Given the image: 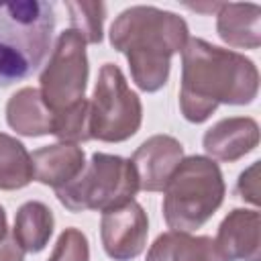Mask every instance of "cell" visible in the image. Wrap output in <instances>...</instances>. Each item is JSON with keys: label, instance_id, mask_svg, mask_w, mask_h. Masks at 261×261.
Segmentation results:
<instances>
[{"label": "cell", "instance_id": "cell-1", "mask_svg": "<svg viewBox=\"0 0 261 261\" xmlns=\"http://www.w3.org/2000/svg\"><path fill=\"white\" fill-rule=\"evenodd\" d=\"M259 94V69L239 51L190 39L181 49L179 110L188 122H206L220 104L245 106Z\"/></svg>", "mask_w": 261, "mask_h": 261}, {"label": "cell", "instance_id": "cell-2", "mask_svg": "<svg viewBox=\"0 0 261 261\" xmlns=\"http://www.w3.org/2000/svg\"><path fill=\"white\" fill-rule=\"evenodd\" d=\"M110 45L122 53L139 90L153 94L169 80L171 57L190 41L188 22L157 6L124 8L110 27Z\"/></svg>", "mask_w": 261, "mask_h": 261}, {"label": "cell", "instance_id": "cell-3", "mask_svg": "<svg viewBox=\"0 0 261 261\" xmlns=\"http://www.w3.org/2000/svg\"><path fill=\"white\" fill-rule=\"evenodd\" d=\"M53 29L55 6L51 2H0V88L27 80L43 65Z\"/></svg>", "mask_w": 261, "mask_h": 261}, {"label": "cell", "instance_id": "cell-4", "mask_svg": "<svg viewBox=\"0 0 261 261\" xmlns=\"http://www.w3.org/2000/svg\"><path fill=\"white\" fill-rule=\"evenodd\" d=\"M224 177L218 163L206 155L179 161L163 188V218L171 230L192 232L204 226L224 202Z\"/></svg>", "mask_w": 261, "mask_h": 261}, {"label": "cell", "instance_id": "cell-5", "mask_svg": "<svg viewBox=\"0 0 261 261\" xmlns=\"http://www.w3.org/2000/svg\"><path fill=\"white\" fill-rule=\"evenodd\" d=\"M137 192L139 179L130 159L94 153L82 173L71 184L55 190V196L69 212H106L135 200Z\"/></svg>", "mask_w": 261, "mask_h": 261}, {"label": "cell", "instance_id": "cell-6", "mask_svg": "<svg viewBox=\"0 0 261 261\" xmlns=\"http://www.w3.org/2000/svg\"><path fill=\"white\" fill-rule=\"evenodd\" d=\"M143 122V104L126 84L116 63H104L98 71L90 100V139L122 143L137 135Z\"/></svg>", "mask_w": 261, "mask_h": 261}, {"label": "cell", "instance_id": "cell-7", "mask_svg": "<svg viewBox=\"0 0 261 261\" xmlns=\"http://www.w3.org/2000/svg\"><path fill=\"white\" fill-rule=\"evenodd\" d=\"M86 45L88 43L77 31L65 29L59 33L49 61L41 71L39 92L53 116L69 110L86 98L90 75Z\"/></svg>", "mask_w": 261, "mask_h": 261}, {"label": "cell", "instance_id": "cell-8", "mask_svg": "<svg viewBox=\"0 0 261 261\" xmlns=\"http://www.w3.org/2000/svg\"><path fill=\"white\" fill-rule=\"evenodd\" d=\"M149 218L135 200L102 212L100 239L104 253L114 261H130L145 251Z\"/></svg>", "mask_w": 261, "mask_h": 261}, {"label": "cell", "instance_id": "cell-9", "mask_svg": "<svg viewBox=\"0 0 261 261\" xmlns=\"http://www.w3.org/2000/svg\"><path fill=\"white\" fill-rule=\"evenodd\" d=\"M184 159V145L171 135H153L143 141L130 157L139 190L163 192L167 179Z\"/></svg>", "mask_w": 261, "mask_h": 261}, {"label": "cell", "instance_id": "cell-10", "mask_svg": "<svg viewBox=\"0 0 261 261\" xmlns=\"http://www.w3.org/2000/svg\"><path fill=\"white\" fill-rule=\"evenodd\" d=\"M202 145L214 161H239L259 145V124L251 116L220 118L204 133Z\"/></svg>", "mask_w": 261, "mask_h": 261}, {"label": "cell", "instance_id": "cell-11", "mask_svg": "<svg viewBox=\"0 0 261 261\" xmlns=\"http://www.w3.org/2000/svg\"><path fill=\"white\" fill-rule=\"evenodd\" d=\"M226 261H261V218L257 210H230L214 239Z\"/></svg>", "mask_w": 261, "mask_h": 261}, {"label": "cell", "instance_id": "cell-12", "mask_svg": "<svg viewBox=\"0 0 261 261\" xmlns=\"http://www.w3.org/2000/svg\"><path fill=\"white\" fill-rule=\"evenodd\" d=\"M33 179L53 190L71 184L86 167V153L73 143H55L31 153Z\"/></svg>", "mask_w": 261, "mask_h": 261}, {"label": "cell", "instance_id": "cell-13", "mask_svg": "<svg viewBox=\"0 0 261 261\" xmlns=\"http://www.w3.org/2000/svg\"><path fill=\"white\" fill-rule=\"evenodd\" d=\"M216 33L228 47L257 49L261 45V6L253 2L218 4Z\"/></svg>", "mask_w": 261, "mask_h": 261}, {"label": "cell", "instance_id": "cell-14", "mask_svg": "<svg viewBox=\"0 0 261 261\" xmlns=\"http://www.w3.org/2000/svg\"><path fill=\"white\" fill-rule=\"evenodd\" d=\"M6 122L22 137L53 135V112L45 106L37 88H20L6 102Z\"/></svg>", "mask_w": 261, "mask_h": 261}, {"label": "cell", "instance_id": "cell-15", "mask_svg": "<svg viewBox=\"0 0 261 261\" xmlns=\"http://www.w3.org/2000/svg\"><path fill=\"white\" fill-rule=\"evenodd\" d=\"M147 261H226L212 237L169 230L155 239Z\"/></svg>", "mask_w": 261, "mask_h": 261}, {"label": "cell", "instance_id": "cell-16", "mask_svg": "<svg viewBox=\"0 0 261 261\" xmlns=\"http://www.w3.org/2000/svg\"><path fill=\"white\" fill-rule=\"evenodd\" d=\"M53 226L55 218L51 208L39 200H29L14 216L12 239L24 253H41L49 245Z\"/></svg>", "mask_w": 261, "mask_h": 261}, {"label": "cell", "instance_id": "cell-17", "mask_svg": "<svg viewBox=\"0 0 261 261\" xmlns=\"http://www.w3.org/2000/svg\"><path fill=\"white\" fill-rule=\"evenodd\" d=\"M33 181V161L27 147L12 135L0 133V190L12 192Z\"/></svg>", "mask_w": 261, "mask_h": 261}, {"label": "cell", "instance_id": "cell-18", "mask_svg": "<svg viewBox=\"0 0 261 261\" xmlns=\"http://www.w3.org/2000/svg\"><path fill=\"white\" fill-rule=\"evenodd\" d=\"M73 31H77L86 43L102 41V24L106 18V4L102 2H65Z\"/></svg>", "mask_w": 261, "mask_h": 261}, {"label": "cell", "instance_id": "cell-19", "mask_svg": "<svg viewBox=\"0 0 261 261\" xmlns=\"http://www.w3.org/2000/svg\"><path fill=\"white\" fill-rule=\"evenodd\" d=\"M53 135L59 143H84L90 141V100H82L69 110L55 114Z\"/></svg>", "mask_w": 261, "mask_h": 261}, {"label": "cell", "instance_id": "cell-20", "mask_svg": "<svg viewBox=\"0 0 261 261\" xmlns=\"http://www.w3.org/2000/svg\"><path fill=\"white\" fill-rule=\"evenodd\" d=\"M47 261H90L88 237L75 226L65 228L59 234L55 249Z\"/></svg>", "mask_w": 261, "mask_h": 261}, {"label": "cell", "instance_id": "cell-21", "mask_svg": "<svg viewBox=\"0 0 261 261\" xmlns=\"http://www.w3.org/2000/svg\"><path fill=\"white\" fill-rule=\"evenodd\" d=\"M237 192L245 202H249L253 206H259V161H253L239 175Z\"/></svg>", "mask_w": 261, "mask_h": 261}, {"label": "cell", "instance_id": "cell-22", "mask_svg": "<svg viewBox=\"0 0 261 261\" xmlns=\"http://www.w3.org/2000/svg\"><path fill=\"white\" fill-rule=\"evenodd\" d=\"M0 261H24V251L16 245L12 237H6L0 243Z\"/></svg>", "mask_w": 261, "mask_h": 261}, {"label": "cell", "instance_id": "cell-23", "mask_svg": "<svg viewBox=\"0 0 261 261\" xmlns=\"http://www.w3.org/2000/svg\"><path fill=\"white\" fill-rule=\"evenodd\" d=\"M8 237V218H6V210L0 206V243Z\"/></svg>", "mask_w": 261, "mask_h": 261}]
</instances>
